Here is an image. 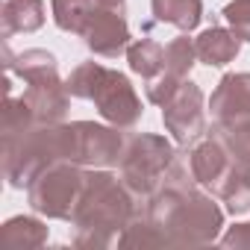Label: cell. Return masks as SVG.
<instances>
[{"mask_svg": "<svg viewBox=\"0 0 250 250\" xmlns=\"http://www.w3.org/2000/svg\"><path fill=\"white\" fill-rule=\"evenodd\" d=\"M97 6H106V9H118V12H127V0H97Z\"/></svg>", "mask_w": 250, "mask_h": 250, "instance_id": "cell-29", "label": "cell"}, {"mask_svg": "<svg viewBox=\"0 0 250 250\" xmlns=\"http://www.w3.org/2000/svg\"><path fill=\"white\" fill-rule=\"evenodd\" d=\"M174 150L177 147L165 136L127 133V147H124V156L118 165V177L136 203H145L162 186V177L174 159Z\"/></svg>", "mask_w": 250, "mask_h": 250, "instance_id": "cell-5", "label": "cell"}, {"mask_svg": "<svg viewBox=\"0 0 250 250\" xmlns=\"http://www.w3.org/2000/svg\"><path fill=\"white\" fill-rule=\"evenodd\" d=\"M36 127V118L30 112V106L24 103V97H15V94H6V103H3V139H15L27 130Z\"/></svg>", "mask_w": 250, "mask_h": 250, "instance_id": "cell-24", "label": "cell"}, {"mask_svg": "<svg viewBox=\"0 0 250 250\" xmlns=\"http://www.w3.org/2000/svg\"><path fill=\"white\" fill-rule=\"evenodd\" d=\"M71 124H36L33 130L3 139V180L9 188L30 183L56 162H71Z\"/></svg>", "mask_w": 250, "mask_h": 250, "instance_id": "cell-4", "label": "cell"}, {"mask_svg": "<svg viewBox=\"0 0 250 250\" xmlns=\"http://www.w3.org/2000/svg\"><path fill=\"white\" fill-rule=\"evenodd\" d=\"M3 68H6V74H15L18 80H24V85L59 80V62L50 50L30 47V50L12 53L9 39H3Z\"/></svg>", "mask_w": 250, "mask_h": 250, "instance_id": "cell-12", "label": "cell"}, {"mask_svg": "<svg viewBox=\"0 0 250 250\" xmlns=\"http://www.w3.org/2000/svg\"><path fill=\"white\" fill-rule=\"evenodd\" d=\"M94 9H97V0H50L53 24L71 36H83Z\"/></svg>", "mask_w": 250, "mask_h": 250, "instance_id": "cell-21", "label": "cell"}, {"mask_svg": "<svg viewBox=\"0 0 250 250\" xmlns=\"http://www.w3.org/2000/svg\"><path fill=\"white\" fill-rule=\"evenodd\" d=\"M24 103L30 106L36 124H62L71 106V94L65 88V80H47V83H30L21 91Z\"/></svg>", "mask_w": 250, "mask_h": 250, "instance_id": "cell-11", "label": "cell"}, {"mask_svg": "<svg viewBox=\"0 0 250 250\" xmlns=\"http://www.w3.org/2000/svg\"><path fill=\"white\" fill-rule=\"evenodd\" d=\"M85 186V168L77 162H56L47 171H42L30 188H27V203L36 215L50 218V221H71L80 194Z\"/></svg>", "mask_w": 250, "mask_h": 250, "instance_id": "cell-6", "label": "cell"}, {"mask_svg": "<svg viewBox=\"0 0 250 250\" xmlns=\"http://www.w3.org/2000/svg\"><path fill=\"white\" fill-rule=\"evenodd\" d=\"M162 186H171V188H180V191H191L197 188V177H194V168H191V147H180L174 150V159L162 177Z\"/></svg>", "mask_w": 250, "mask_h": 250, "instance_id": "cell-25", "label": "cell"}, {"mask_svg": "<svg viewBox=\"0 0 250 250\" xmlns=\"http://www.w3.org/2000/svg\"><path fill=\"white\" fill-rule=\"evenodd\" d=\"M224 247H235V250H250V221L247 224H235L229 227L221 238H218Z\"/></svg>", "mask_w": 250, "mask_h": 250, "instance_id": "cell-28", "label": "cell"}, {"mask_svg": "<svg viewBox=\"0 0 250 250\" xmlns=\"http://www.w3.org/2000/svg\"><path fill=\"white\" fill-rule=\"evenodd\" d=\"M197 47V59L209 68H224L229 62H235V56L241 53V39L227 30V27H209L194 39Z\"/></svg>", "mask_w": 250, "mask_h": 250, "instance_id": "cell-13", "label": "cell"}, {"mask_svg": "<svg viewBox=\"0 0 250 250\" xmlns=\"http://www.w3.org/2000/svg\"><path fill=\"white\" fill-rule=\"evenodd\" d=\"M224 21L229 24V30L250 44V0H229L224 6Z\"/></svg>", "mask_w": 250, "mask_h": 250, "instance_id": "cell-27", "label": "cell"}, {"mask_svg": "<svg viewBox=\"0 0 250 250\" xmlns=\"http://www.w3.org/2000/svg\"><path fill=\"white\" fill-rule=\"evenodd\" d=\"M65 88L77 100H91L97 106L100 118L106 124H112V127H121V130H133L145 115L142 97L136 94L133 83L121 71H112L94 59L80 62L68 74Z\"/></svg>", "mask_w": 250, "mask_h": 250, "instance_id": "cell-3", "label": "cell"}, {"mask_svg": "<svg viewBox=\"0 0 250 250\" xmlns=\"http://www.w3.org/2000/svg\"><path fill=\"white\" fill-rule=\"evenodd\" d=\"M206 136L218 139L224 153H227V159H229V165L250 177V127L229 130V127H221V124H212Z\"/></svg>", "mask_w": 250, "mask_h": 250, "instance_id": "cell-18", "label": "cell"}, {"mask_svg": "<svg viewBox=\"0 0 250 250\" xmlns=\"http://www.w3.org/2000/svg\"><path fill=\"white\" fill-rule=\"evenodd\" d=\"M180 85H183V80H177V77H171L168 71H162V74L145 80V97H147L153 106H165V103L177 94Z\"/></svg>", "mask_w": 250, "mask_h": 250, "instance_id": "cell-26", "label": "cell"}, {"mask_svg": "<svg viewBox=\"0 0 250 250\" xmlns=\"http://www.w3.org/2000/svg\"><path fill=\"white\" fill-rule=\"evenodd\" d=\"M127 62L136 77L150 80V77L162 74V68H165V47L153 39H136L127 47Z\"/></svg>", "mask_w": 250, "mask_h": 250, "instance_id": "cell-19", "label": "cell"}, {"mask_svg": "<svg viewBox=\"0 0 250 250\" xmlns=\"http://www.w3.org/2000/svg\"><path fill=\"white\" fill-rule=\"evenodd\" d=\"M85 47L100 56V59H118L130 47V27H127V12L97 6L80 36Z\"/></svg>", "mask_w": 250, "mask_h": 250, "instance_id": "cell-10", "label": "cell"}, {"mask_svg": "<svg viewBox=\"0 0 250 250\" xmlns=\"http://www.w3.org/2000/svg\"><path fill=\"white\" fill-rule=\"evenodd\" d=\"M203 103H206L203 88L191 80H183L177 94L162 106V124L180 147H194L200 139H206L209 127Z\"/></svg>", "mask_w": 250, "mask_h": 250, "instance_id": "cell-8", "label": "cell"}, {"mask_svg": "<svg viewBox=\"0 0 250 250\" xmlns=\"http://www.w3.org/2000/svg\"><path fill=\"white\" fill-rule=\"evenodd\" d=\"M191 168H194L197 183H200L203 188H209V186L229 168V159H227L221 142L212 139V136L200 139V142L191 147Z\"/></svg>", "mask_w": 250, "mask_h": 250, "instance_id": "cell-16", "label": "cell"}, {"mask_svg": "<svg viewBox=\"0 0 250 250\" xmlns=\"http://www.w3.org/2000/svg\"><path fill=\"white\" fill-rule=\"evenodd\" d=\"M71 162L83 168H118L127 133L112 124H94V121H71Z\"/></svg>", "mask_w": 250, "mask_h": 250, "instance_id": "cell-7", "label": "cell"}, {"mask_svg": "<svg viewBox=\"0 0 250 250\" xmlns=\"http://www.w3.org/2000/svg\"><path fill=\"white\" fill-rule=\"evenodd\" d=\"M145 215L159 229L165 244L206 247L215 244L224 229V209L212 194L200 191V186L191 191L159 186L145 200Z\"/></svg>", "mask_w": 250, "mask_h": 250, "instance_id": "cell-2", "label": "cell"}, {"mask_svg": "<svg viewBox=\"0 0 250 250\" xmlns=\"http://www.w3.org/2000/svg\"><path fill=\"white\" fill-rule=\"evenodd\" d=\"M136 200L112 168H85V186L71 215L74 247H112L136 215Z\"/></svg>", "mask_w": 250, "mask_h": 250, "instance_id": "cell-1", "label": "cell"}, {"mask_svg": "<svg viewBox=\"0 0 250 250\" xmlns=\"http://www.w3.org/2000/svg\"><path fill=\"white\" fill-rule=\"evenodd\" d=\"M209 194H212L215 200H221L229 215H244V212H250V177L241 174V171L232 168V165L209 186Z\"/></svg>", "mask_w": 250, "mask_h": 250, "instance_id": "cell-15", "label": "cell"}, {"mask_svg": "<svg viewBox=\"0 0 250 250\" xmlns=\"http://www.w3.org/2000/svg\"><path fill=\"white\" fill-rule=\"evenodd\" d=\"M47 224L33 218V215H12L3 224V241L9 247H42L47 244Z\"/></svg>", "mask_w": 250, "mask_h": 250, "instance_id": "cell-20", "label": "cell"}, {"mask_svg": "<svg viewBox=\"0 0 250 250\" xmlns=\"http://www.w3.org/2000/svg\"><path fill=\"white\" fill-rule=\"evenodd\" d=\"M197 62H200V59H197L194 39H188L186 33L177 36V39H171V42L165 44V68H162V71H168L171 77L188 80V74H191V68H194Z\"/></svg>", "mask_w": 250, "mask_h": 250, "instance_id": "cell-23", "label": "cell"}, {"mask_svg": "<svg viewBox=\"0 0 250 250\" xmlns=\"http://www.w3.org/2000/svg\"><path fill=\"white\" fill-rule=\"evenodd\" d=\"M44 0H3L0 6L3 39H12L15 33H36L44 27Z\"/></svg>", "mask_w": 250, "mask_h": 250, "instance_id": "cell-14", "label": "cell"}, {"mask_svg": "<svg viewBox=\"0 0 250 250\" xmlns=\"http://www.w3.org/2000/svg\"><path fill=\"white\" fill-rule=\"evenodd\" d=\"M150 12L156 21L191 33L203 18V0H150Z\"/></svg>", "mask_w": 250, "mask_h": 250, "instance_id": "cell-17", "label": "cell"}, {"mask_svg": "<svg viewBox=\"0 0 250 250\" xmlns=\"http://www.w3.org/2000/svg\"><path fill=\"white\" fill-rule=\"evenodd\" d=\"M209 112L212 124L221 127H250V71L224 74L209 97Z\"/></svg>", "mask_w": 250, "mask_h": 250, "instance_id": "cell-9", "label": "cell"}, {"mask_svg": "<svg viewBox=\"0 0 250 250\" xmlns=\"http://www.w3.org/2000/svg\"><path fill=\"white\" fill-rule=\"evenodd\" d=\"M165 244V238L159 235V229L147 221L145 215V203L136 206V215L130 218V224L121 229L118 235V247H159Z\"/></svg>", "mask_w": 250, "mask_h": 250, "instance_id": "cell-22", "label": "cell"}]
</instances>
